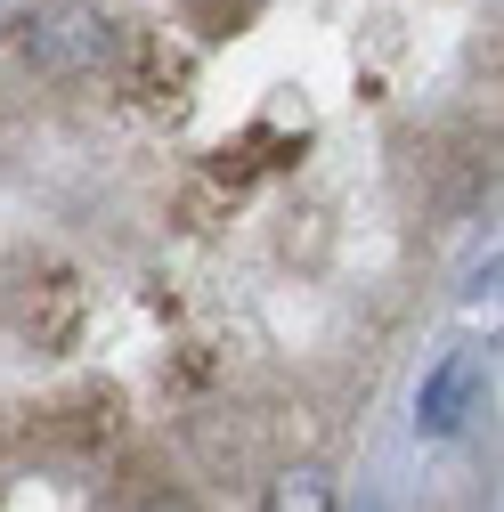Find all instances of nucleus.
<instances>
[{
  "label": "nucleus",
  "instance_id": "nucleus-1",
  "mask_svg": "<svg viewBox=\"0 0 504 512\" xmlns=\"http://www.w3.org/2000/svg\"><path fill=\"white\" fill-rule=\"evenodd\" d=\"M49 74H82V66H98L106 57V17H90V9H66V17H49V25H33V41H25Z\"/></svg>",
  "mask_w": 504,
  "mask_h": 512
},
{
  "label": "nucleus",
  "instance_id": "nucleus-2",
  "mask_svg": "<svg viewBox=\"0 0 504 512\" xmlns=\"http://www.w3.org/2000/svg\"><path fill=\"white\" fill-rule=\"evenodd\" d=\"M464 399H472V358L456 350L448 366H439V374L423 382V399H415V423H423L431 439H439V431H456V423H464Z\"/></svg>",
  "mask_w": 504,
  "mask_h": 512
},
{
  "label": "nucleus",
  "instance_id": "nucleus-3",
  "mask_svg": "<svg viewBox=\"0 0 504 512\" xmlns=\"http://www.w3.org/2000/svg\"><path fill=\"white\" fill-rule=\"evenodd\" d=\"M261 512H334V472L326 464H285L261 496Z\"/></svg>",
  "mask_w": 504,
  "mask_h": 512
},
{
  "label": "nucleus",
  "instance_id": "nucleus-4",
  "mask_svg": "<svg viewBox=\"0 0 504 512\" xmlns=\"http://www.w3.org/2000/svg\"><path fill=\"white\" fill-rule=\"evenodd\" d=\"M131 512H196V504H187V496H171V488H163V496H147V504H131Z\"/></svg>",
  "mask_w": 504,
  "mask_h": 512
}]
</instances>
